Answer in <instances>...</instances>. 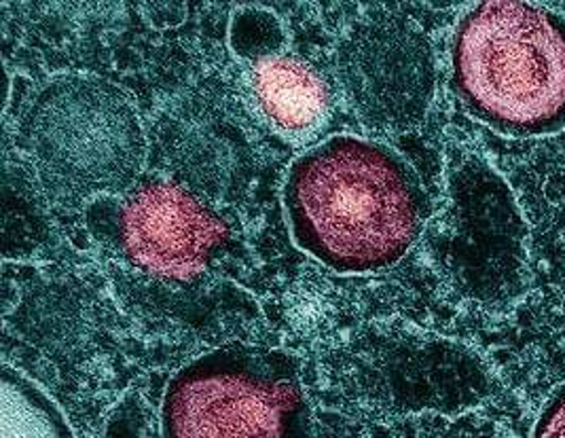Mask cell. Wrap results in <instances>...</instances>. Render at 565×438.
Returning <instances> with one entry per match:
<instances>
[{
  "label": "cell",
  "mask_w": 565,
  "mask_h": 438,
  "mask_svg": "<svg viewBox=\"0 0 565 438\" xmlns=\"http://www.w3.org/2000/svg\"><path fill=\"white\" fill-rule=\"evenodd\" d=\"M253 87L267 121L288 138H309L327 124L329 89L308 64L295 57H265Z\"/></svg>",
  "instance_id": "cell-9"
},
{
  "label": "cell",
  "mask_w": 565,
  "mask_h": 438,
  "mask_svg": "<svg viewBox=\"0 0 565 438\" xmlns=\"http://www.w3.org/2000/svg\"><path fill=\"white\" fill-rule=\"evenodd\" d=\"M292 242L337 274L396 265L428 221V195L386 145L333 136L297 157L284 182Z\"/></svg>",
  "instance_id": "cell-1"
},
{
  "label": "cell",
  "mask_w": 565,
  "mask_h": 438,
  "mask_svg": "<svg viewBox=\"0 0 565 438\" xmlns=\"http://www.w3.org/2000/svg\"><path fill=\"white\" fill-rule=\"evenodd\" d=\"M451 87L468 115L504 136L565 128V20L527 2H481L451 47Z\"/></svg>",
  "instance_id": "cell-2"
},
{
  "label": "cell",
  "mask_w": 565,
  "mask_h": 438,
  "mask_svg": "<svg viewBox=\"0 0 565 438\" xmlns=\"http://www.w3.org/2000/svg\"><path fill=\"white\" fill-rule=\"evenodd\" d=\"M18 140L39 181L64 204L128 191L147 157L128 96L83 75L47 81L28 104Z\"/></svg>",
  "instance_id": "cell-3"
},
{
  "label": "cell",
  "mask_w": 565,
  "mask_h": 438,
  "mask_svg": "<svg viewBox=\"0 0 565 438\" xmlns=\"http://www.w3.org/2000/svg\"><path fill=\"white\" fill-rule=\"evenodd\" d=\"M430 255L470 301L507 303L525 280L527 227L507 181L486 161H460L430 233Z\"/></svg>",
  "instance_id": "cell-5"
},
{
  "label": "cell",
  "mask_w": 565,
  "mask_h": 438,
  "mask_svg": "<svg viewBox=\"0 0 565 438\" xmlns=\"http://www.w3.org/2000/svg\"><path fill=\"white\" fill-rule=\"evenodd\" d=\"M0 432L2 438H75L52 398L9 366L2 368Z\"/></svg>",
  "instance_id": "cell-10"
},
{
  "label": "cell",
  "mask_w": 565,
  "mask_h": 438,
  "mask_svg": "<svg viewBox=\"0 0 565 438\" xmlns=\"http://www.w3.org/2000/svg\"><path fill=\"white\" fill-rule=\"evenodd\" d=\"M407 66H422L419 50H413L407 32L371 24L350 36L341 57L345 87L371 124L412 117L413 89L407 78H422V73H407Z\"/></svg>",
  "instance_id": "cell-8"
},
{
  "label": "cell",
  "mask_w": 565,
  "mask_h": 438,
  "mask_svg": "<svg viewBox=\"0 0 565 438\" xmlns=\"http://www.w3.org/2000/svg\"><path fill=\"white\" fill-rule=\"evenodd\" d=\"M343 356L348 386L398 409H463L491 387L481 359L460 343L433 335H371Z\"/></svg>",
  "instance_id": "cell-6"
},
{
  "label": "cell",
  "mask_w": 565,
  "mask_h": 438,
  "mask_svg": "<svg viewBox=\"0 0 565 438\" xmlns=\"http://www.w3.org/2000/svg\"><path fill=\"white\" fill-rule=\"evenodd\" d=\"M308 428L295 359L246 343L184 364L161 403L163 438H306Z\"/></svg>",
  "instance_id": "cell-4"
},
{
  "label": "cell",
  "mask_w": 565,
  "mask_h": 438,
  "mask_svg": "<svg viewBox=\"0 0 565 438\" xmlns=\"http://www.w3.org/2000/svg\"><path fill=\"white\" fill-rule=\"evenodd\" d=\"M121 233L138 265L177 280L202 274L230 237L216 214L168 182L145 184L129 195Z\"/></svg>",
  "instance_id": "cell-7"
},
{
  "label": "cell",
  "mask_w": 565,
  "mask_h": 438,
  "mask_svg": "<svg viewBox=\"0 0 565 438\" xmlns=\"http://www.w3.org/2000/svg\"><path fill=\"white\" fill-rule=\"evenodd\" d=\"M532 438H565V386L559 387L544 405Z\"/></svg>",
  "instance_id": "cell-11"
}]
</instances>
